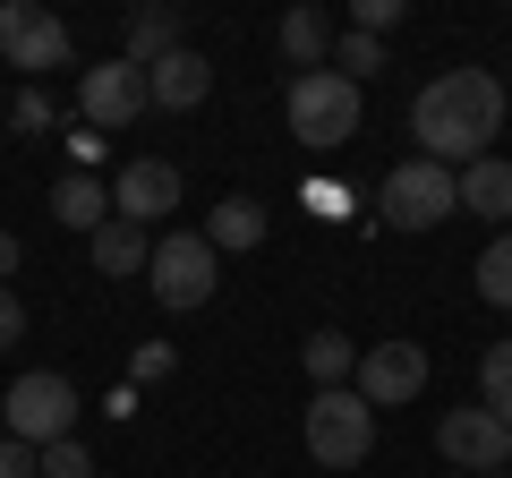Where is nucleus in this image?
<instances>
[{"mask_svg": "<svg viewBox=\"0 0 512 478\" xmlns=\"http://www.w3.org/2000/svg\"><path fill=\"white\" fill-rule=\"evenodd\" d=\"M0 69H26V77L69 69V26L35 0H0Z\"/></svg>", "mask_w": 512, "mask_h": 478, "instance_id": "0eeeda50", "label": "nucleus"}, {"mask_svg": "<svg viewBox=\"0 0 512 478\" xmlns=\"http://www.w3.org/2000/svg\"><path fill=\"white\" fill-rule=\"evenodd\" d=\"M410 137H419L427 163L444 171H470L478 154H495V137H504V77L495 69H436L419 86V103H410Z\"/></svg>", "mask_w": 512, "mask_h": 478, "instance_id": "f257e3e1", "label": "nucleus"}, {"mask_svg": "<svg viewBox=\"0 0 512 478\" xmlns=\"http://www.w3.org/2000/svg\"><path fill=\"white\" fill-rule=\"evenodd\" d=\"M0 410H9V436L35 444V453H43V444H60V436H77V385L60 368H26Z\"/></svg>", "mask_w": 512, "mask_h": 478, "instance_id": "423d86ee", "label": "nucleus"}, {"mask_svg": "<svg viewBox=\"0 0 512 478\" xmlns=\"http://www.w3.org/2000/svg\"><path fill=\"white\" fill-rule=\"evenodd\" d=\"M436 453L453 461V470H512V427L495 419V410H444L436 419Z\"/></svg>", "mask_w": 512, "mask_h": 478, "instance_id": "1a4fd4ad", "label": "nucleus"}, {"mask_svg": "<svg viewBox=\"0 0 512 478\" xmlns=\"http://www.w3.org/2000/svg\"><path fill=\"white\" fill-rule=\"evenodd\" d=\"M171 368H180V350H171V342H137V359H128V376H137V385H163Z\"/></svg>", "mask_w": 512, "mask_h": 478, "instance_id": "b1692460", "label": "nucleus"}, {"mask_svg": "<svg viewBox=\"0 0 512 478\" xmlns=\"http://www.w3.org/2000/svg\"><path fill=\"white\" fill-rule=\"evenodd\" d=\"M35 470L43 478H94V453L77 436H60V444H43V453H35Z\"/></svg>", "mask_w": 512, "mask_h": 478, "instance_id": "5701e85b", "label": "nucleus"}, {"mask_svg": "<svg viewBox=\"0 0 512 478\" xmlns=\"http://www.w3.org/2000/svg\"><path fill=\"white\" fill-rule=\"evenodd\" d=\"M461 214V171L427 163V154H410V163L384 171V222L393 231H436V222Z\"/></svg>", "mask_w": 512, "mask_h": 478, "instance_id": "20e7f679", "label": "nucleus"}, {"mask_svg": "<svg viewBox=\"0 0 512 478\" xmlns=\"http://www.w3.org/2000/svg\"><path fill=\"white\" fill-rule=\"evenodd\" d=\"M478 299L512 316V231H495V239H487V257H478Z\"/></svg>", "mask_w": 512, "mask_h": 478, "instance_id": "412c9836", "label": "nucleus"}, {"mask_svg": "<svg viewBox=\"0 0 512 478\" xmlns=\"http://www.w3.org/2000/svg\"><path fill=\"white\" fill-rule=\"evenodd\" d=\"M18 342H26V299L0 291V350H18Z\"/></svg>", "mask_w": 512, "mask_h": 478, "instance_id": "cd10ccee", "label": "nucleus"}, {"mask_svg": "<svg viewBox=\"0 0 512 478\" xmlns=\"http://www.w3.org/2000/svg\"><path fill=\"white\" fill-rule=\"evenodd\" d=\"M69 154H77V171H94V163H103V137H94L86 120H77V137H69Z\"/></svg>", "mask_w": 512, "mask_h": 478, "instance_id": "c756f323", "label": "nucleus"}, {"mask_svg": "<svg viewBox=\"0 0 512 478\" xmlns=\"http://www.w3.org/2000/svg\"><path fill=\"white\" fill-rule=\"evenodd\" d=\"M359 86L350 77H333V69H308V77H291V94H282V120H291V137L299 146H316V154H333V146H350L359 137Z\"/></svg>", "mask_w": 512, "mask_h": 478, "instance_id": "f03ea898", "label": "nucleus"}, {"mask_svg": "<svg viewBox=\"0 0 512 478\" xmlns=\"http://www.w3.org/2000/svg\"><path fill=\"white\" fill-rule=\"evenodd\" d=\"M205 239H214V257L265 248V205H256V197H222L214 214H205Z\"/></svg>", "mask_w": 512, "mask_h": 478, "instance_id": "f3484780", "label": "nucleus"}, {"mask_svg": "<svg viewBox=\"0 0 512 478\" xmlns=\"http://www.w3.org/2000/svg\"><path fill=\"white\" fill-rule=\"evenodd\" d=\"M171 205H180V171H171L163 154H146V163H120V180H111V214H120V222L154 231V222H171Z\"/></svg>", "mask_w": 512, "mask_h": 478, "instance_id": "9b49d317", "label": "nucleus"}, {"mask_svg": "<svg viewBox=\"0 0 512 478\" xmlns=\"http://www.w3.org/2000/svg\"><path fill=\"white\" fill-rule=\"evenodd\" d=\"M478 410H495V419L512 427V342H495L487 359H478Z\"/></svg>", "mask_w": 512, "mask_h": 478, "instance_id": "aec40b11", "label": "nucleus"}, {"mask_svg": "<svg viewBox=\"0 0 512 478\" xmlns=\"http://www.w3.org/2000/svg\"><path fill=\"white\" fill-rule=\"evenodd\" d=\"M384 26H402V0H359V9H350V35H376L384 43Z\"/></svg>", "mask_w": 512, "mask_h": 478, "instance_id": "a878e982", "label": "nucleus"}, {"mask_svg": "<svg viewBox=\"0 0 512 478\" xmlns=\"http://www.w3.org/2000/svg\"><path fill=\"white\" fill-rule=\"evenodd\" d=\"M9 274H18V231H0V291H9Z\"/></svg>", "mask_w": 512, "mask_h": 478, "instance_id": "2f4dec72", "label": "nucleus"}, {"mask_svg": "<svg viewBox=\"0 0 512 478\" xmlns=\"http://www.w3.org/2000/svg\"><path fill=\"white\" fill-rule=\"evenodd\" d=\"M52 222H60V231H103V222H111V188L103 180H94V171H69V180H60L52 188Z\"/></svg>", "mask_w": 512, "mask_h": 478, "instance_id": "2eb2a0df", "label": "nucleus"}, {"mask_svg": "<svg viewBox=\"0 0 512 478\" xmlns=\"http://www.w3.org/2000/svg\"><path fill=\"white\" fill-rule=\"evenodd\" d=\"M299 368H308L316 393H333V385H350V376H359V342L325 325V333H308V342H299Z\"/></svg>", "mask_w": 512, "mask_h": 478, "instance_id": "dca6fc26", "label": "nucleus"}, {"mask_svg": "<svg viewBox=\"0 0 512 478\" xmlns=\"http://www.w3.org/2000/svg\"><path fill=\"white\" fill-rule=\"evenodd\" d=\"M282 60H291L299 77L333 60V18L325 9H291V18H282Z\"/></svg>", "mask_w": 512, "mask_h": 478, "instance_id": "a211bd4d", "label": "nucleus"}, {"mask_svg": "<svg viewBox=\"0 0 512 478\" xmlns=\"http://www.w3.org/2000/svg\"><path fill=\"white\" fill-rule=\"evenodd\" d=\"M163 52H180V18H171L163 0H154V9H137V18H128V35H120V60H137V69H154Z\"/></svg>", "mask_w": 512, "mask_h": 478, "instance_id": "6ab92c4d", "label": "nucleus"}, {"mask_svg": "<svg viewBox=\"0 0 512 478\" xmlns=\"http://www.w3.org/2000/svg\"><path fill=\"white\" fill-rule=\"evenodd\" d=\"M103 419H111V427L137 419V385H111V393H103Z\"/></svg>", "mask_w": 512, "mask_h": 478, "instance_id": "7c9ffc66", "label": "nucleus"}, {"mask_svg": "<svg viewBox=\"0 0 512 478\" xmlns=\"http://www.w3.org/2000/svg\"><path fill=\"white\" fill-rule=\"evenodd\" d=\"M419 385H427V350H419V342H376V350H359V376H350V393H359L367 410L410 402Z\"/></svg>", "mask_w": 512, "mask_h": 478, "instance_id": "9d476101", "label": "nucleus"}, {"mask_svg": "<svg viewBox=\"0 0 512 478\" xmlns=\"http://www.w3.org/2000/svg\"><path fill=\"white\" fill-rule=\"evenodd\" d=\"M461 214L512 222V163H504V154H478V163L461 171Z\"/></svg>", "mask_w": 512, "mask_h": 478, "instance_id": "4468645a", "label": "nucleus"}, {"mask_svg": "<svg viewBox=\"0 0 512 478\" xmlns=\"http://www.w3.org/2000/svg\"><path fill=\"white\" fill-rule=\"evenodd\" d=\"M0 478H43V470H35V444L0 436Z\"/></svg>", "mask_w": 512, "mask_h": 478, "instance_id": "c85d7f7f", "label": "nucleus"}, {"mask_svg": "<svg viewBox=\"0 0 512 478\" xmlns=\"http://www.w3.org/2000/svg\"><path fill=\"white\" fill-rule=\"evenodd\" d=\"M146 282H154V299H163L171 316L205 308V299L222 291V257H214V239H205V231H163V239H154Z\"/></svg>", "mask_w": 512, "mask_h": 478, "instance_id": "7ed1b4c3", "label": "nucleus"}, {"mask_svg": "<svg viewBox=\"0 0 512 478\" xmlns=\"http://www.w3.org/2000/svg\"><path fill=\"white\" fill-rule=\"evenodd\" d=\"M86 257H94V274H111V282H128V274H146V265H154V239L137 231V222H120V214H111L103 231L86 239Z\"/></svg>", "mask_w": 512, "mask_h": 478, "instance_id": "ddd939ff", "label": "nucleus"}, {"mask_svg": "<svg viewBox=\"0 0 512 478\" xmlns=\"http://www.w3.org/2000/svg\"><path fill=\"white\" fill-rule=\"evenodd\" d=\"M299 436H308V453L325 461V470H359V461L376 453V410H367L350 385H333V393H316V402H308Z\"/></svg>", "mask_w": 512, "mask_h": 478, "instance_id": "39448f33", "label": "nucleus"}, {"mask_svg": "<svg viewBox=\"0 0 512 478\" xmlns=\"http://www.w3.org/2000/svg\"><path fill=\"white\" fill-rule=\"evenodd\" d=\"M9 120H18L26 137H43V129H52V94H43V86H18V103H9Z\"/></svg>", "mask_w": 512, "mask_h": 478, "instance_id": "393cba45", "label": "nucleus"}, {"mask_svg": "<svg viewBox=\"0 0 512 478\" xmlns=\"http://www.w3.org/2000/svg\"><path fill=\"white\" fill-rule=\"evenodd\" d=\"M146 94H154V111H197L205 94H214V60H205L197 43H180V52H163L146 69Z\"/></svg>", "mask_w": 512, "mask_h": 478, "instance_id": "f8f14e48", "label": "nucleus"}, {"mask_svg": "<svg viewBox=\"0 0 512 478\" xmlns=\"http://www.w3.org/2000/svg\"><path fill=\"white\" fill-rule=\"evenodd\" d=\"M308 214H316V222L350 214V188H342V180H308Z\"/></svg>", "mask_w": 512, "mask_h": 478, "instance_id": "bb28decb", "label": "nucleus"}, {"mask_svg": "<svg viewBox=\"0 0 512 478\" xmlns=\"http://www.w3.org/2000/svg\"><path fill=\"white\" fill-rule=\"evenodd\" d=\"M77 111H86V129H94V137L128 129L137 111H154V94H146V69L111 52L103 69H86V77H77Z\"/></svg>", "mask_w": 512, "mask_h": 478, "instance_id": "6e6552de", "label": "nucleus"}, {"mask_svg": "<svg viewBox=\"0 0 512 478\" xmlns=\"http://www.w3.org/2000/svg\"><path fill=\"white\" fill-rule=\"evenodd\" d=\"M376 69H384V43H376V35H333V77H350V86H367Z\"/></svg>", "mask_w": 512, "mask_h": 478, "instance_id": "4be33fe9", "label": "nucleus"}]
</instances>
